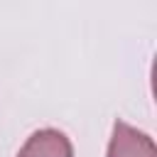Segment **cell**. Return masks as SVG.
<instances>
[{"label":"cell","mask_w":157,"mask_h":157,"mask_svg":"<svg viewBox=\"0 0 157 157\" xmlns=\"http://www.w3.org/2000/svg\"><path fill=\"white\" fill-rule=\"evenodd\" d=\"M108 157H157V147L147 132L115 120L108 142Z\"/></svg>","instance_id":"obj_1"},{"label":"cell","mask_w":157,"mask_h":157,"mask_svg":"<svg viewBox=\"0 0 157 157\" xmlns=\"http://www.w3.org/2000/svg\"><path fill=\"white\" fill-rule=\"evenodd\" d=\"M17 157H74V147L61 130L44 128L27 137Z\"/></svg>","instance_id":"obj_2"}]
</instances>
